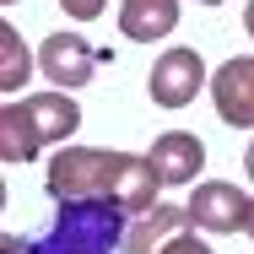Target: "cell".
Instances as JSON below:
<instances>
[{
    "label": "cell",
    "mask_w": 254,
    "mask_h": 254,
    "mask_svg": "<svg viewBox=\"0 0 254 254\" xmlns=\"http://www.w3.org/2000/svg\"><path fill=\"white\" fill-rule=\"evenodd\" d=\"M179 27V0H119V33L130 44H157Z\"/></svg>",
    "instance_id": "10"
},
{
    "label": "cell",
    "mask_w": 254,
    "mask_h": 254,
    "mask_svg": "<svg viewBox=\"0 0 254 254\" xmlns=\"http://www.w3.org/2000/svg\"><path fill=\"white\" fill-rule=\"evenodd\" d=\"M244 233H249V238H254V200H249V222H244Z\"/></svg>",
    "instance_id": "17"
},
{
    "label": "cell",
    "mask_w": 254,
    "mask_h": 254,
    "mask_svg": "<svg viewBox=\"0 0 254 254\" xmlns=\"http://www.w3.org/2000/svg\"><path fill=\"white\" fill-rule=\"evenodd\" d=\"M33 76V54L22 44V33L11 22H0V92L5 98H22V81Z\"/></svg>",
    "instance_id": "11"
},
{
    "label": "cell",
    "mask_w": 254,
    "mask_h": 254,
    "mask_svg": "<svg viewBox=\"0 0 254 254\" xmlns=\"http://www.w3.org/2000/svg\"><path fill=\"white\" fill-rule=\"evenodd\" d=\"M146 157H152L162 190H179V184H195V179H200V168H205V141L195 135V130H162Z\"/></svg>",
    "instance_id": "8"
},
{
    "label": "cell",
    "mask_w": 254,
    "mask_h": 254,
    "mask_svg": "<svg viewBox=\"0 0 254 254\" xmlns=\"http://www.w3.org/2000/svg\"><path fill=\"white\" fill-rule=\"evenodd\" d=\"M0 254H38V249H33L27 238H16V233H5V238H0Z\"/></svg>",
    "instance_id": "14"
},
{
    "label": "cell",
    "mask_w": 254,
    "mask_h": 254,
    "mask_svg": "<svg viewBox=\"0 0 254 254\" xmlns=\"http://www.w3.org/2000/svg\"><path fill=\"white\" fill-rule=\"evenodd\" d=\"M168 254H216V249L205 244L200 233H184V238H173V244H168Z\"/></svg>",
    "instance_id": "13"
},
{
    "label": "cell",
    "mask_w": 254,
    "mask_h": 254,
    "mask_svg": "<svg viewBox=\"0 0 254 254\" xmlns=\"http://www.w3.org/2000/svg\"><path fill=\"white\" fill-rule=\"evenodd\" d=\"M200 5H222V0H200Z\"/></svg>",
    "instance_id": "18"
},
{
    "label": "cell",
    "mask_w": 254,
    "mask_h": 254,
    "mask_svg": "<svg viewBox=\"0 0 254 254\" xmlns=\"http://www.w3.org/2000/svg\"><path fill=\"white\" fill-rule=\"evenodd\" d=\"M200 87H211V70H205L200 49H190V44L162 49L157 65H152V76H146V98L157 108H190V103L200 98Z\"/></svg>",
    "instance_id": "4"
},
{
    "label": "cell",
    "mask_w": 254,
    "mask_h": 254,
    "mask_svg": "<svg viewBox=\"0 0 254 254\" xmlns=\"http://www.w3.org/2000/svg\"><path fill=\"white\" fill-rule=\"evenodd\" d=\"M0 5H16V0H0Z\"/></svg>",
    "instance_id": "19"
},
{
    "label": "cell",
    "mask_w": 254,
    "mask_h": 254,
    "mask_svg": "<svg viewBox=\"0 0 254 254\" xmlns=\"http://www.w3.org/2000/svg\"><path fill=\"white\" fill-rule=\"evenodd\" d=\"M184 233H195L190 205H157V211H146V216L130 222V233H125V254H168V244L184 238Z\"/></svg>",
    "instance_id": "9"
},
{
    "label": "cell",
    "mask_w": 254,
    "mask_h": 254,
    "mask_svg": "<svg viewBox=\"0 0 254 254\" xmlns=\"http://www.w3.org/2000/svg\"><path fill=\"white\" fill-rule=\"evenodd\" d=\"M211 103L222 125L254 130V54H233L211 70Z\"/></svg>",
    "instance_id": "6"
},
{
    "label": "cell",
    "mask_w": 254,
    "mask_h": 254,
    "mask_svg": "<svg viewBox=\"0 0 254 254\" xmlns=\"http://www.w3.org/2000/svg\"><path fill=\"white\" fill-rule=\"evenodd\" d=\"M249 200L238 184H227V179H200L195 184V195H190V222L200 227V233H238L244 222H249Z\"/></svg>",
    "instance_id": "7"
},
{
    "label": "cell",
    "mask_w": 254,
    "mask_h": 254,
    "mask_svg": "<svg viewBox=\"0 0 254 254\" xmlns=\"http://www.w3.org/2000/svg\"><path fill=\"white\" fill-rule=\"evenodd\" d=\"M103 54L81 38V33H70V27H60L49 33L44 44H38V70H44V81H54L60 92H76V87H87L92 76H98Z\"/></svg>",
    "instance_id": "5"
},
{
    "label": "cell",
    "mask_w": 254,
    "mask_h": 254,
    "mask_svg": "<svg viewBox=\"0 0 254 254\" xmlns=\"http://www.w3.org/2000/svg\"><path fill=\"white\" fill-rule=\"evenodd\" d=\"M244 173H249V184H254V141L244 146Z\"/></svg>",
    "instance_id": "15"
},
{
    "label": "cell",
    "mask_w": 254,
    "mask_h": 254,
    "mask_svg": "<svg viewBox=\"0 0 254 254\" xmlns=\"http://www.w3.org/2000/svg\"><path fill=\"white\" fill-rule=\"evenodd\" d=\"M60 5H65L70 22H98L103 11H108V0H60Z\"/></svg>",
    "instance_id": "12"
},
{
    "label": "cell",
    "mask_w": 254,
    "mask_h": 254,
    "mask_svg": "<svg viewBox=\"0 0 254 254\" xmlns=\"http://www.w3.org/2000/svg\"><path fill=\"white\" fill-rule=\"evenodd\" d=\"M244 33H249V38H254V0H249V5H244Z\"/></svg>",
    "instance_id": "16"
},
{
    "label": "cell",
    "mask_w": 254,
    "mask_h": 254,
    "mask_svg": "<svg viewBox=\"0 0 254 254\" xmlns=\"http://www.w3.org/2000/svg\"><path fill=\"white\" fill-rule=\"evenodd\" d=\"M44 190L54 200H108L125 216H146L157 211L162 179H157L152 157L135 152H108V146H60L44 168Z\"/></svg>",
    "instance_id": "1"
},
{
    "label": "cell",
    "mask_w": 254,
    "mask_h": 254,
    "mask_svg": "<svg viewBox=\"0 0 254 254\" xmlns=\"http://www.w3.org/2000/svg\"><path fill=\"white\" fill-rule=\"evenodd\" d=\"M125 211L108 200H65L54 211L49 233L33 238L38 254H114L125 249Z\"/></svg>",
    "instance_id": "3"
},
{
    "label": "cell",
    "mask_w": 254,
    "mask_h": 254,
    "mask_svg": "<svg viewBox=\"0 0 254 254\" xmlns=\"http://www.w3.org/2000/svg\"><path fill=\"white\" fill-rule=\"evenodd\" d=\"M81 130V103L70 92H27V98H5L0 108V162L16 168V162H33L44 146H70V135Z\"/></svg>",
    "instance_id": "2"
}]
</instances>
